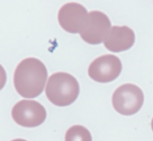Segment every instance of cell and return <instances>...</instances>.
Returning a JSON list of instances; mask_svg holds the SVG:
<instances>
[{
	"label": "cell",
	"mask_w": 153,
	"mask_h": 141,
	"mask_svg": "<svg viewBox=\"0 0 153 141\" xmlns=\"http://www.w3.org/2000/svg\"><path fill=\"white\" fill-rule=\"evenodd\" d=\"M48 70L42 61L35 58L24 59L14 73V85L20 96L35 98L46 86Z\"/></svg>",
	"instance_id": "obj_1"
},
{
	"label": "cell",
	"mask_w": 153,
	"mask_h": 141,
	"mask_svg": "<svg viewBox=\"0 0 153 141\" xmlns=\"http://www.w3.org/2000/svg\"><path fill=\"white\" fill-rule=\"evenodd\" d=\"M80 87L76 78L67 72L53 73L46 84V97L56 106L71 105L79 96Z\"/></svg>",
	"instance_id": "obj_2"
},
{
	"label": "cell",
	"mask_w": 153,
	"mask_h": 141,
	"mask_svg": "<svg viewBox=\"0 0 153 141\" xmlns=\"http://www.w3.org/2000/svg\"><path fill=\"white\" fill-rule=\"evenodd\" d=\"M144 95L142 89L133 84H125L113 94V106L122 115H133L142 108Z\"/></svg>",
	"instance_id": "obj_3"
},
{
	"label": "cell",
	"mask_w": 153,
	"mask_h": 141,
	"mask_svg": "<svg viewBox=\"0 0 153 141\" xmlns=\"http://www.w3.org/2000/svg\"><path fill=\"white\" fill-rule=\"evenodd\" d=\"M14 121L24 128H36L46 119V110L36 101H19L11 111Z\"/></svg>",
	"instance_id": "obj_4"
},
{
	"label": "cell",
	"mask_w": 153,
	"mask_h": 141,
	"mask_svg": "<svg viewBox=\"0 0 153 141\" xmlns=\"http://www.w3.org/2000/svg\"><path fill=\"white\" fill-rule=\"evenodd\" d=\"M122 72V62L116 55L106 54L94 60L89 66L88 75L97 83H110Z\"/></svg>",
	"instance_id": "obj_5"
},
{
	"label": "cell",
	"mask_w": 153,
	"mask_h": 141,
	"mask_svg": "<svg viewBox=\"0 0 153 141\" xmlns=\"http://www.w3.org/2000/svg\"><path fill=\"white\" fill-rule=\"evenodd\" d=\"M111 24L109 18L101 11H91L88 15V20L85 28L80 33L81 39L89 44L96 45L104 42L108 35Z\"/></svg>",
	"instance_id": "obj_6"
},
{
	"label": "cell",
	"mask_w": 153,
	"mask_h": 141,
	"mask_svg": "<svg viewBox=\"0 0 153 141\" xmlns=\"http://www.w3.org/2000/svg\"><path fill=\"white\" fill-rule=\"evenodd\" d=\"M87 9L80 4L69 2L59 10L57 19L64 31L72 34L81 33L88 20Z\"/></svg>",
	"instance_id": "obj_7"
},
{
	"label": "cell",
	"mask_w": 153,
	"mask_h": 141,
	"mask_svg": "<svg viewBox=\"0 0 153 141\" xmlns=\"http://www.w3.org/2000/svg\"><path fill=\"white\" fill-rule=\"evenodd\" d=\"M135 42L133 29L127 26H114L104 41V45L111 52H123L129 50Z\"/></svg>",
	"instance_id": "obj_8"
},
{
	"label": "cell",
	"mask_w": 153,
	"mask_h": 141,
	"mask_svg": "<svg viewBox=\"0 0 153 141\" xmlns=\"http://www.w3.org/2000/svg\"><path fill=\"white\" fill-rule=\"evenodd\" d=\"M65 141H92L89 130L82 125H73L65 133Z\"/></svg>",
	"instance_id": "obj_9"
},
{
	"label": "cell",
	"mask_w": 153,
	"mask_h": 141,
	"mask_svg": "<svg viewBox=\"0 0 153 141\" xmlns=\"http://www.w3.org/2000/svg\"><path fill=\"white\" fill-rule=\"evenodd\" d=\"M6 80H7V75H6V71H5V69H4V67L0 64V90L5 86Z\"/></svg>",
	"instance_id": "obj_10"
},
{
	"label": "cell",
	"mask_w": 153,
	"mask_h": 141,
	"mask_svg": "<svg viewBox=\"0 0 153 141\" xmlns=\"http://www.w3.org/2000/svg\"><path fill=\"white\" fill-rule=\"evenodd\" d=\"M11 141H27V140H24V139H15V140H11Z\"/></svg>",
	"instance_id": "obj_11"
},
{
	"label": "cell",
	"mask_w": 153,
	"mask_h": 141,
	"mask_svg": "<svg viewBox=\"0 0 153 141\" xmlns=\"http://www.w3.org/2000/svg\"><path fill=\"white\" fill-rule=\"evenodd\" d=\"M151 128H152V131H153V119H152V122H151Z\"/></svg>",
	"instance_id": "obj_12"
}]
</instances>
